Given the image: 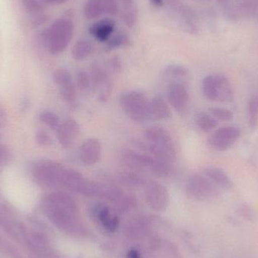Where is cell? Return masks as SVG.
I'll use <instances>...</instances> for the list:
<instances>
[{
	"label": "cell",
	"mask_w": 258,
	"mask_h": 258,
	"mask_svg": "<svg viewBox=\"0 0 258 258\" xmlns=\"http://www.w3.org/2000/svg\"><path fill=\"white\" fill-rule=\"evenodd\" d=\"M74 22L69 18L56 20L46 32L45 45L51 54L63 52L71 43L74 34Z\"/></svg>",
	"instance_id": "obj_1"
},
{
	"label": "cell",
	"mask_w": 258,
	"mask_h": 258,
	"mask_svg": "<svg viewBox=\"0 0 258 258\" xmlns=\"http://www.w3.org/2000/svg\"><path fill=\"white\" fill-rule=\"evenodd\" d=\"M149 100L140 91H129L121 95L119 104L125 114L134 122L144 123L150 120Z\"/></svg>",
	"instance_id": "obj_2"
},
{
	"label": "cell",
	"mask_w": 258,
	"mask_h": 258,
	"mask_svg": "<svg viewBox=\"0 0 258 258\" xmlns=\"http://www.w3.org/2000/svg\"><path fill=\"white\" fill-rule=\"evenodd\" d=\"M203 95L209 101L228 102L233 98V91L228 79L222 74H211L202 83Z\"/></svg>",
	"instance_id": "obj_3"
},
{
	"label": "cell",
	"mask_w": 258,
	"mask_h": 258,
	"mask_svg": "<svg viewBox=\"0 0 258 258\" xmlns=\"http://www.w3.org/2000/svg\"><path fill=\"white\" fill-rule=\"evenodd\" d=\"M65 168L53 161H42L35 165L33 176L36 183L44 187L61 186Z\"/></svg>",
	"instance_id": "obj_4"
},
{
	"label": "cell",
	"mask_w": 258,
	"mask_h": 258,
	"mask_svg": "<svg viewBox=\"0 0 258 258\" xmlns=\"http://www.w3.org/2000/svg\"><path fill=\"white\" fill-rule=\"evenodd\" d=\"M188 195L197 200H208L218 196V186H215L204 174H194L188 178L186 183Z\"/></svg>",
	"instance_id": "obj_5"
},
{
	"label": "cell",
	"mask_w": 258,
	"mask_h": 258,
	"mask_svg": "<svg viewBox=\"0 0 258 258\" xmlns=\"http://www.w3.org/2000/svg\"><path fill=\"white\" fill-rule=\"evenodd\" d=\"M240 137V131L235 126L222 127L215 130L208 139V145L215 151L228 150Z\"/></svg>",
	"instance_id": "obj_6"
},
{
	"label": "cell",
	"mask_w": 258,
	"mask_h": 258,
	"mask_svg": "<svg viewBox=\"0 0 258 258\" xmlns=\"http://www.w3.org/2000/svg\"><path fill=\"white\" fill-rule=\"evenodd\" d=\"M121 160L131 171L150 173L156 158L138 150L125 149L121 153Z\"/></svg>",
	"instance_id": "obj_7"
},
{
	"label": "cell",
	"mask_w": 258,
	"mask_h": 258,
	"mask_svg": "<svg viewBox=\"0 0 258 258\" xmlns=\"http://www.w3.org/2000/svg\"><path fill=\"white\" fill-rule=\"evenodd\" d=\"M92 87L96 92L98 99L105 102L110 98L112 92L111 81L104 68L98 63H93L90 69Z\"/></svg>",
	"instance_id": "obj_8"
},
{
	"label": "cell",
	"mask_w": 258,
	"mask_h": 258,
	"mask_svg": "<svg viewBox=\"0 0 258 258\" xmlns=\"http://www.w3.org/2000/svg\"><path fill=\"white\" fill-rule=\"evenodd\" d=\"M167 98L176 112L184 111L189 101V92L184 83H170L167 91Z\"/></svg>",
	"instance_id": "obj_9"
},
{
	"label": "cell",
	"mask_w": 258,
	"mask_h": 258,
	"mask_svg": "<svg viewBox=\"0 0 258 258\" xmlns=\"http://www.w3.org/2000/svg\"><path fill=\"white\" fill-rule=\"evenodd\" d=\"M146 186V198L148 204L156 210L165 209L169 199L167 188L156 181L147 182Z\"/></svg>",
	"instance_id": "obj_10"
},
{
	"label": "cell",
	"mask_w": 258,
	"mask_h": 258,
	"mask_svg": "<svg viewBox=\"0 0 258 258\" xmlns=\"http://www.w3.org/2000/svg\"><path fill=\"white\" fill-rule=\"evenodd\" d=\"M102 147L98 138H91L86 140L80 146V161L87 166L95 165L101 159Z\"/></svg>",
	"instance_id": "obj_11"
},
{
	"label": "cell",
	"mask_w": 258,
	"mask_h": 258,
	"mask_svg": "<svg viewBox=\"0 0 258 258\" xmlns=\"http://www.w3.org/2000/svg\"><path fill=\"white\" fill-rule=\"evenodd\" d=\"M56 130L59 144L63 148H70L78 137L80 127L75 119H68L60 123Z\"/></svg>",
	"instance_id": "obj_12"
},
{
	"label": "cell",
	"mask_w": 258,
	"mask_h": 258,
	"mask_svg": "<svg viewBox=\"0 0 258 258\" xmlns=\"http://www.w3.org/2000/svg\"><path fill=\"white\" fill-rule=\"evenodd\" d=\"M144 138L147 142L171 150H176L172 137L167 129L161 126H151L144 132Z\"/></svg>",
	"instance_id": "obj_13"
},
{
	"label": "cell",
	"mask_w": 258,
	"mask_h": 258,
	"mask_svg": "<svg viewBox=\"0 0 258 258\" xmlns=\"http://www.w3.org/2000/svg\"><path fill=\"white\" fill-rule=\"evenodd\" d=\"M116 22L112 18H106L94 23L89 27V33L98 42H107L114 33Z\"/></svg>",
	"instance_id": "obj_14"
},
{
	"label": "cell",
	"mask_w": 258,
	"mask_h": 258,
	"mask_svg": "<svg viewBox=\"0 0 258 258\" xmlns=\"http://www.w3.org/2000/svg\"><path fill=\"white\" fill-rule=\"evenodd\" d=\"M149 115L150 120H164L171 116V109L165 99L158 95L149 101Z\"/></svg>",
	"instance_id": "obj_15"
},
{
	"label": "cell",
	"mask_w": 258,
	"mask_h": 258,
	"mask_svg": "<svg viewBox=\"0 0 258 258\" xmlns=\"http://www.w3.org/2000/svg\"><path fill=\"white\" fill-rule=\"evenodd\" d=\"M203 174L218 188L229 189L233 186V183L229 176L221 168L218 167H206L203 171Z\"/></svg>",
	"instance_id": "obj_16"
},
{
	"label": "cell",
	"mask_w": 258,
	"mask_h": 258,
	"mask_svg": "<svg viewBox=\"0 0 258 258\" xmlns=\"http://www.w3.org/2000/svg\"><path fill=\"white\" fill-rule=\"evenodd\" d=\"M86 178L83 177V174L77 170L65 168L62 178L61 186L74 192H79Z\"/></svg>",
	"instance_id": "obj_17"
},
{
	"label": "cell",
	"mask_w": 258,
	"mask_h": 258,
	"mask_svg": "<svg viewBox=\"0 0 258 258\" xmlns=\"http://www.w3.org/2000/svg\"><path fill=\"white\" fill-rule=\"evenodd\" d=\"M163 75L172 83H183L182 81H184L189 77V71L182 65L171 64L164 70Z\"/></svg>",
	"instance_id": "obj_18"
},
{
	"label": "cell",
	"mask_w": 258,
	"mask_h": 258,
	"mask_svg": "<svg viewBox=\"0 0 258 258\" xmlns=\"http://www.w3.org/2000/svg\"><path fill=\"white\" fill-rule=\"evenodd\" d=\"M117 178L121 183H123L125 186H133V187L142 186L147 183L145 177L141 174V173L131 171V170L122 171L119 174Z\"/></svg>",
	"instance_id": "obj_19"
},
{
	"label": "cell",
	"mask_w": 258,
	"mask_h": 258,
	"mask_svg": "<svg viewBox=\"0 0 258 258\" xmlns=\"http://www.w3.org/2000/svg\"><path fill=\"white\" fill-rule=\"evenodd\" d=\"M94 50L92 42L88 39H80L74 45L72 50V56L74 60H83L91 55Z\"/></svg>",
	"instance_id": "obj_20"
},
{
	"label": "cell",
	"mask_w": 258,
	"mask_h": 258,
	"mask_svg": "<svg viewBox=\"0 0 258 258\" xmlns=\"http://www.w3.org/2000/svg\"><path fill=\"white\" fill-rule=\"evenodd\" d=\"M195 122L200 130L209 132L218 126V120L211 114L205 112H199L195 116Z\"/></svg>",
	"instance_id": "obj_21"
},
{
	"label": "cell",
	"mask_w": 258,
	"mask_h": 258,
	"mask_svg": "<svg viewBox=\"0 0 258 258\" xmlns=\"http://www.w3.org/2000/svg\"><path fill=\"white\" fill-rule=\"evenodd\" d=\"M85 17L87 19L93 20L104 15L101 0H88L84 6Z\"/></svg>",
	"instance_id": "obj_22"
},
{
	"label": "cell",
	"mask_w": 258,
	"mask_h": 258,
	"mask_svg": "<svg viewBox=\"0 0 258 258\" xmlns=\"http://www.w3.org/2000/svg\"><path fill=\"white\" fill-rule=\"evenodd\" d=\"M131 43L130 36L124 32H119L113 35L107 42V48L109 50L119 49L128 46Z\"/></svg>",
	"instance_id": "obj_23"
},
{
	"label": "cell",
	"mask_w": 258,
	"mask_h": 258,
	"mask_svg": "<svg viewBox=\"0 0 258 258\" xmlns=\"http://www.w3.org/2000/svg\"><path fill=\"white\" fill-rule=\"evenodd\" d=\"M121 17L122 21L127 27L129 28L133 27L136 24L138 18V9L135 4L124 6Z\"/></svg>",
	"instance_id": "obj_24"
},
{
	"label": "cell",
	"mask_w": 258,
	"mask_h": 258,
	"mask_svg": "<svg viewBox=\"0 0 258 258\" xmlns=\"http://www.w3.org/2000/svg\"><path fill=\"white\" fill-rule=\"evenodd\" d=\"M53 80L60 89L74 83L72 75L70 71L66 69L56 70L53 74Z\"/></svg>",
	"instance_id": "obj_25"
},
{
	"label": "cell",
	"mask_w": 258,
	"mask_h": 258,
	"mask_svg": "<svg viewBox=\"0 0 258 258\" xmlns=\"http://www.w3.org/2000/svg\"><path fill=\"white\" fill-rule=\"evenodd\" d=\"M248 119L250 126L255 128L258 124V94L251 97L248 104Z\"/></svg>",
	"instance_id": "obj_26"
},
{
	"label": "cell",
	"mask_w": 258,
	"mask_h": 258,
	"mask_svg": "<svg viewBox=\"0 0 258 258\" xmlns=\"http://www.w3.org/2000/svg\"><path fill=\"white\" fill-rule=\"evenodd\" d=\"M77 86L80 90L86 91L92 87L90 74L86 71H80L77 74Z\"/></svg>",
	"instance_id": "obj_27"
},
{
	"label": "cell",
	"mask_w": 258,
	"mask_h": 258,
	"mask_svg": "<svg viewBox=\"0 0 258 258\" xmlns=\"http://www.w3.org/2000/svg\"><path fill=\"white\" fill-rule=\"evenodd\" d=\"M39 119L44 124L52 129H57L60 125L58 116L51 111L42 112L39 116Z\"/></svg>",
	"instance_id": "obj_28"
},
{
	"label": "cell",
	"mask_w": 258,
	"mask_h": 258,
	"mask_svg": "<svg viewBox=\"0 0 258 258\" xmlns=\"http://www.w3.org/2000/svg\"><path fill=\"white\" fill-rule=\"evenodd\" d=\"M210 114L217 120L229 122L233 119V114L230 110L221 107H212L209 109Z\"/></svg>",
	"instance_id": "obj_29"
},
{
	"label": "cell",
	"mask_w": 258,
	"mask_h": 258,
	"mask_svg": "<svg viewBox=\"0 0 258 258\" xmlns=\"http://www.w3.org/2000/svg\"><path fill=\"white\" fill-rule=\"evenodd\" d=\"M60 94L62 98L68 104H74L77 100V89L75 84L71 83L64 87L60 88Z\"/></svg>",
	"instance_id": "obj_30"
},
{
	"label": "cell",
	"mask_w": 258,
	"mask_h": 258,
	"mask_svg": "<svg viewBox=\"0 0 258 258\" xmlns=\"http://www.w3.org/2000/svg\"><path fill=\"white\" fill-rule=\"evenodd\" d=\"M104 15L115 16L119 10L118 0H101Z\"/></svg>",
	"instance_id": "obj_31"
},
{
	"label": "cell",
	"mask_w": 258,
	"mask_h": 258,
	"mask_svg": "<svg viewBox=\"0 0 258 258\" xmlns=\"http://www.w3.org/2000/svg\"><path fill=\"white\" fill-rule=\"evenodd\" d=\"M23 6L27 13L37 15L42 12V6L38 0H22Z\"/></svg>",
	"instance_id": "obj_32"
},
{
	"label": "cell",
	"mask_w": 258,
	"mask_h": 258,
	"mask_svg": "<svg viewBox=\"0 0 258 258\" xmlns=\"http://www.w3.org/2000/svg\"><path fill=\"white\" fill-rule=\"evenodd\" d=\"M36 140L39 145L42 147H49L52 145L53 141L51 139V136L46 131L39 129L36 132Z\"/></svg>",
	"instance_id": "obj_33"
},
{
	"label": "cell",
	"mask_w": 258,
	"mask_h": 258,
	"mask_svg": "<svg viewBox=\"0 0 258 258\" xmlns=\"http://www.w3.org/2000/svg\"><path fill=\"white\" fill-rule=\"evenodd\" d=\"M110 68L112 71H114L115 73H119L122 71V63L121 61L120 58L117 56H114V57L110 58V62H109Z\"/></svg>",
	"instance_id": "obj_34"
},
{
	"label": "cell",
	"mask_w": 258,
	"mask_h": 258,
	"mask_svg": "<svg viewBox=\"0 0 258 258\" xmlns=\"http://www.w3.org/2000/svg\"><path fill=\"white\" fill-rule=\"evenodd\" d=\"M9 153L3 146L0 145V165L6 162L9 159Z\"/></svg>",
	"instance_id": "obj_35"
},
{
	"label": "cell",
	"mask_w": 258,
	"mask_h": 258,
	"mask_svg": "<svg viewBox=\"0 0 258 258\" xmlns=\"http://www.w3.org/2000/svg\"><path fill=\"white\" fill-rule=\"evenodd\" d=\"M152 6L156 8H162L164 6V0H150Z\"/></svg>",
	"instance_id": "obj_36"
},
{
	"label": "cell",
	"mask_w": 258,
	"mask_h": 258,
	"mask_svg": "<svg viewBox=\"0 0 258 258\" xmlns=\"http://www.w3.org/2000/svg\"><path fill=\"white\" fill-rule=\"evenodd\" d=\"M122 3V6H130L134 4V0H119Z\"/></svg>",
	"instance_id": "obj_37"
},
{
	"label": "cell",
	"mask_w": 258,
	"mask_h": 258,
	"mask_svg": "<svg viewBox=\"0 0 258 258\" xmlns=\"http://www.w3.org/2000/svg\"><path fill=\"white\" fill-rule=\"evenodd\" d=\"M165 1H166L168 4L174 6V5H176L178 3L179 0H165Z\"/></svg>",
	"instance_id": "obj_38"
},
{
	"label": "cell",
	"mask_w": 258,
	"mask_h": 258,
	"mask_svg": "<svg viewBox=\"0 0 258 258\" xmlns=\"http://www.w3.org/2000/svg\"><path fill=\"white\" fill-rule=\"evenodd\" d=\"M51 3H57V4H61V3H65L67 0H48Z\"/></svg>",
	"instance_id": "obj_39"
}]
</instances>
